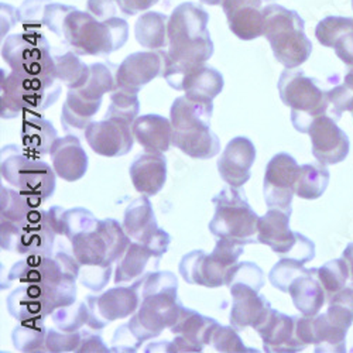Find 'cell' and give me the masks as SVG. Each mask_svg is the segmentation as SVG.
<instances>
[{"label": "cell", "instance_id": "cell-1", "mask_svg": "<svg viewBox=\"0 0 353 353\" xmlns=\"http://www.w3.org/2000/svg\"><path fill=\"white\" fill-rule=\"evenodd\" d=\"M208 23L210 14L199 5L185 2L172 10L168 19V50L163 72L172 90L183 91L185 78L214 55Z\"/></svg>", "mask_w": 353, "mask_h": 353}, {"label": "cell", "instance_id": "cell-2", "mask_svg": "<svg viewBox=\"0 0 353 353\" xmlns=\"http://www.w3.org/2000/svg\"><path fill=\"white\" fill-rule=\"evenodd\" d=\"M63 226L81 268H112L130 245V238L119 222L110 218L97 219L85 208L64 210Z\"/></svg>", "mask_w": 353, "mask_h": 353}, {"label": "cell", "instance_id": "cell-3", "mask_svg": "<svg viewBox=\"0 0 353 353\" xmlns=\"http://www.w3.org/2000/svg\"><path fill=\"white\" fill-rule=\"evenodd\" d=\"M140 305L128 325L143 343L171 328L180 316L179 280L171 272H150L139 277Z\"/></svg>", "mask_w": 353, "mask_h": 353}, {"label": "cell", "instance_id": "cell-4", "mask_svg": "<svg viewBox=\"0 0 353 353\" xmlns=\"http://www.w3.org/2000/svg\"><path fill=\"white\" fill-rule=\"evenodd\" d=\"M81 264L74 254L58 250L54 254H28L14 263L8 274V285L37 284L52 297L57 308L77 303V280Z\"/></svg>", "mask_w": 353, "mask_h": 353}, {"label": "cell", "instance_id": "cell-5", "mask_svg": "<svg viewBox=\"0 0 353 353\" xmlns=\"http://www.w3.org/2000/svg\"><path fill=\"white\" fill-rule=\"evenodd\" d=\"M212 112V102H198L187 97L176 98L170 110L172 145L196 160L218 156L221 140L211 129Z\"/></svg>", "mask_w": 353, "mask_h": 353}, {"label": "cell", "instance_id": "cell-6", "mask_svg": "<svg viewBox=\"0 0 353 353\" xmlns=\"http://www.w3.org/2000/svg\"><path fill=\"white\" fill-rule=\"evenodd\" d=\"M60 39L78 55L105 57L126 44L129 24L121 16L99 20L75 8L64 20Z\"/></svg>", "mask_w": 353, "mask_h": 353}, {"label": "cell", "instance_id": "cell-7", "mask_svg": "<svg viewBox=\"0 0 353 353\" xmlns=\"http://www.w3.org/2000/svg\"><path fill=\"white\" fill-rule=\"evenodd\" d=\"M263 37L270 43L276 60L288 70L303 65L312 52L304 19L296 10L280 5L263 8Z\"/></svg>", "mask_w": 353, "mask_h": 353}, {"label": "cell", "instance_id": "cell-8", "mask_svg": "<svg viewBox=\"0 0 353 353\" xmlns=\"http://www.w3.org/2000/svg\"><path fill=\"white\" fill-rule=\"evenodd\" d=\"M277 88L283 103L291 109V123L297 132L308 133L316 117L330 116L328 90H323L318 79L307 77L303 70L285 68Z\"/></svg>", "mask_w": 353, "mask_h": 353}, {"label": "cell", "instance_id": "cell-9", "mask_svg": "<svg viewBox=\"0 0 353 353\" xmlns=\"http://www.w3.org/2000/svg\"><path fill=\"white\" fill-rule=\"evenodd\" d=\"M2 176L39 208L55 191V171L47 163L19 150L16 145L2 149Z\"/></svg>", "mask_w": 353, "mask_h": 353}, {"label": "cell", "instance_id": "cell-10", "mask_svg": "<svg viewBox=\"0 0 353 353\" xmlns=\"http://www.w3.org/2000/svg\"><path fill=\"white\" fill-rule=\"evenodd\" d=\"M215 214L208 228L216 238L230 239L242 245L257 243V214L249 205L245 191L225 187L212 199Z\"/></svg>", "mask_w": 353, "mask_h": 353}, {"label": "cell", "instance_id": "cell-11", "mask_svg": "<svg viewBox=\"0 0 353 353\" xmlns=\"http://www.w3.org/2000/svg\"><path fill=\"white\" fill-rule=\"evenodd\" d=\"M2 57L12 71L24 77L58 83L54 54L46 36L37 30L10 34L2 46Z\"/></svg>", "mask_w": 353, "mask_h": 353}, {"label": "cell", "instance_id": "cell-12", "mask_svg": "<svg viewBox=\"0 0 353 353\" xmlns=\"http://www.w3.org/2000/svg\"><path fill=\"white\" fill-rule=\"evenodd\" d=\"M2 108L3 119H14L21 114H39L57 102L61 95V85L47 83L10 71H2Z\"/></svg>", "mask_w": 353, "mask_h": 353}, {"label": "cell", "instance_id": "cell-13", "mask_svg": "<svg viewBox=\"0 0 353 353\" xmlns=\"http://www.w3.org/2000/svg\"><path fill=\"white\" fill-rule=\"evenodd\" d=\"M245 245L230 239L218 238L211 254L203 250H192L180 261V274L188 284L207 288L226 285L230 269L242 256Z\"/></svg>", "mask_w": 353, "mask_h": 353}, {"label": "cell", "instance_id": "cell-14", "mask_svg": "<svg viewBox=\"0 0 353 353\" xmlns=\"http://www.w3.org/2000/svg\"><path fill=\"white\" fill-rule=\"evenodd\" d=\"M122 226L133 242L150 249L157 264H160L161 257L168 250L171 238L157 225L149 196H139L129 205L125 211Z\"/></svg>", "mask_w": 353, "mask_h": 353}, {"label": "cell", "instance_id": "cell-15", "mask_svg": "<svg viewBox=\"0 0 353 353\" xmlns=\"http://www.w3.org/2000/svg\"><path fill=\"white\" fill-rule=\"evenodd\" d=\"M90 308L88 325L94 331L103 330L108 323L133 315L140 305L139 279L130 287H113L101 296H86Z\"/></svg>", "mask_w": 353, "mask_h": 353}, {"label": "cell", "instance_id": "cell-16", "mask_svg": "<svg viewBox=\"0 0 353 353\" xmlns=\"http://www.w3.org/2000/svg\"><path fill=\"white\" fill-rule=\"evenodd\" d=\"M300 172V165L287 153L276 154L266 167L263 181L264 201L269 208L292 212L291 203Z\"/></svg>", "mask_w": 353, "mask_h": 353}, {"label": "cell", "instance_id": "cell-17", "mask_svg": "<svg viewBox=\"0 0 353 353\" xmlns=\"http://www.w3.org/2000/svg\"><path fill=\"white\" fill-rule=\"evenodd\" d=\"M218 325L216 319L183 307L179 319L170 328L174 341H164V352H202L205 346L211 345Z\"/></svg>", "mask_w": 353, "mask_h": 353}, {"label": "cell", "instance_id": "cell-18", "mask_svg": "<svg viewBox=\"0 0 353 353\" xmlns=\"http://www.w3.org/2000/svg\"><path fill=\"white\" fill-rule=\"evenodd\" d=\"M165 51H140L128 55L116 70V88L139 94L141 88L163 77Z\"/></svg>", "mask_w": 353, "mask_h": 353}, {"label": "cell", "instance_id": "cell-19", "mask_svg": "<svg viewBox=\"0 0 353 353\" xmlns=\"http://www.w3.org/2000/svg\"><path fill=\"white\" fill-rule=\"evenodd\" d=\"M312 156L322 164L331 165L342 163L350 150L347 134L339 129L338 122L331 116L323 114L312 122L310 132Z\"/></svg>", "mask_w": 353, "mask_h": 353}, {"label": "cell", "instance_id": "cell-20", "mask_svg": "<svg viewBox=\"0 0 353 353\" xmlns=\"http://www.w3.org/2000/svg\"><path fill=\"white\" fill-rule=\"evenodd\" d=\"M86 143L103 157L126 156L134 144L132 126L113 119L91 122L85 130Z\"/></svg>", "mask_w": 353, "mask_h": 353}, {"label": "cell", "instance_id": "cell-21", "mask_svg": "<svg viewBox=\"0 0 353 353\" xmlns=\"http://www.w3.org/2000/svg\"><path fill=\"white\" fill-rule=\"evenodd\" d=\"M0 191V245L3 250L13 252L19 233L37 207L17 190L2 187Z\"/></svg>", "mask_w": 353, "mask_h": 353}, {"label": "cell", "instance_id": "cell-22", "mask_svg": "<svg viewBox=\"0 0 353 353\" xmlns=\"http://www.w3.org/2000/svg\"><path fill=\"white\" fill-rule=\"evenodd\" d=\"M228 288L232 296L230 325L238 331H243L249 327L256 330L272 311L270 303L266 297L260 296L259 290L250 285L232 284Z\"/></svg>", "mask_w": 353, "mask_h": 353}, {"label": "cell", "instance_id": "cell-23", "mask_svg": "<svg viewBox=\"0 0 353 353\" xmlns=\"http://www.w3.org/2000/svg\"><path fill=\"white\" fill-rule=\"evenodd\" d=\"M263 341L266 352L296 353L305 349L297 336V316L285 315L273 310L260 325L254 330Z\"/></svg>", "mask_w": 353, "mask_h": 353}, {"label": "cell", "instance_id": "cell-24", "mask_svg": "<svg viewBox=\"0 0 353 353\" xmlns=\"http://www.w3.org/2000/svg\"><path fill=\"white\" fill-rule=\"evenodd\" d=\"M256 160V147L248 137L232 139L218 160L221 179L230 187L242 188L250 180V170Z\"/></svg>", "mask_w": 353, "mask_h": 353}, {"label": "cell", "instance_id": "cell-25", "mask_svg": "<svg viewBox=\"0 0 353 353\" xmlns=\"http://www.w3.org/2000/svg\"><path fill=\"white\" fill-rule=\"evenodd\" d=\"M291 212L269 208L257 221V243L269 246L280 257H287L297 245L300 233L290 228Z\"/></svg>", "mask_w": 353, "mask_h": 353}, {"label": "cell", "instance_id": "cell-26", "mask_svg": "<svg viewBox=\"0 0 353 353\" xmlns=\"http://www.w3.org/2000/svg\"><path fill=\"white\" fill-rule=\"evenodd\" d=\"M51 164L61 180L74 183L88 171V154L77 134L58 137L51 147Z\"/></svg>", "mask_w": 353, "mask_h": 353}, {"label": "cell", "instance_id": "cell-27", "mask_svg": "<svg viewBox=\"0 0 353 353\" xmlns=\"http://www.w3.org/2000/svg\"><path fill=\"white\" fill-rule=\"evenodd\" d=\"M263 0H223L221 5L230 32L243 41L263 36Z\"/></svg>", "mask_w": 353, "mask_h": 353}, {"label": "cell", "instance_id": "cell-28", "mask_svg": "<svg viewBox=\"0 0 353 353\" xmlns=\"http://www.w3.org/2000/svg\"><path fill=\"white\" fill-rule=\"evenodd\" d=\"M315 37L323 47L335 50L339 60L353 67V19L328 16L322 19L315 28Z\"/></svg>", "mask_w": 353, "mask_h": 353}, {"label": "cell", "instance_id": "cell-29", "mask_svg": "<svg viewBox=\"0 0 353 353\" xmlns=\"http://www.w3.org/2000/svg\"><path fill=\"white\" fill-rule=\"evenodd\" d=\"M129 174L139 194L154 196L167 181V160L161 153L141 154L132 163Z\"/></svg>", "mask_w": 353, "mask_h": 353}, {"label": "cell", "instance_id": "cell-30", "mask_svg": "<svg viewBox=\"0 0 353 353\" xmlns=\"http://www.w3.org/2000/svg\"><path fill=\"white\" fill-rule=\"evenodd\" d=\"M134 140L147 153H165L172 144L171 121L161 114L139 116L132 126Z\"/></svg>", "mask_w": 353, "mask_h": 353}, {"label": "cell", "instance_id": "cell-31", "mask_svg": "<svg viewBox=\"0 0 353 353\" xmlns=\"http://www.w3.org/2000/svg\"><path fill=\"white\" fill-rule=\"evenodd\" d=\"M318 269H307L305 273L294 280L288 288V294L303 315L315 316L327 303V294L316 276Z\"/></svg>", "mask_w": 353, "mask_h": 353}, {"label": "cell", "instance_id": "cell-32", "mask_svg": "<svg viewBox=\"0 0 353 353\" xmlns=\"http://www.w3.org/2000/svg\"><path fill=\"white\" fill-rule=\"evenodd\" d=\"M57 139V130L52 123L40 114H30L24 119L21 126V141L24 150L30 156L40 157L50 153Z\"/></svg>", "mask_w": 353, "mask_h": 353}, {"label": "cell", "instance_id": "cell-33", "mask_svg": "<svg viewBox=\"0 0 353 353\" xmlns=\"http://www.w3.org/2000/svg\"><path fill=\"white\" fill-rule=\"evenodd\" d=\"M222 74L210 65H202L192 71L183 83L185 97L198 102H212L223 90Z\"/></svg>", "mask_w": 353, "mask_h": 353}, {"label": "cell", "instance_id": "cell-34", "mask_svg": "<svg viewBox=\"0 0 353 353\" xmlns=\"http://www.w3.org/2000/svg\"><path fill=\"white\" fill-rule=\"evenodd\" d=\"M101 103H92L85 101L77 90H70L61 112V125L68 134L82 132L85 134L86 128L94 122V116L99 112Z\"/></svg>", "mask_w": 353, "mask_h": 353}, {"label": "cell", "instance_id": "cell-35", "mask_svg": "<svg viewBox=\"0 0 353 353\" xmlns=\"http://www.w3.org/2000/svg\"><path fill=\"white\" fill-rule=\"evenodd\" d=\"M168 16L160 12L143 13L134 26L137 43L147 50H163L168 46Z\"/></svg>", "mask_w": 353, "mask_h": 353}, {"label": "cell", "instance_id": "cell-36", "mask_svg": "<svg viewBox=\"0 0 353 353\" xmlns=\"http://www.w3.org/2000/svg\"><path fill=\"white\" fill-rule=\"evenodd\" d=\"M150 259H154V254L150 249H147L137 242H130L128 250L123 253L119 261H117V268L114 272V284L121 285L141 277Z\"/></svg>", "mask_w": 353, "mask_h": 353}, {"label": "cell", "instance_id": "cell-37", "mask_svg": "<svg viewBox=\"0 0 353 353\" xmlns=\"http://www.w3.org/2000/svg\"><path fill=\"white\" fill-rule=\"evenodd\" d=\"M9 314L20 321L46 319L51 315L48 308L41 300H39L26 284H20L8 297Z\"/></svg>", "mask_w": 353, "mask_h": 353}, {"label": "cell", "instance_id": "cell-38", "mask_svg": "<svg viewBox=\"0 0 353 353\" xmlns=\"http://www.w3.org/2000/svg\"><path fill=\"white\" fill-rule=\"evenodd\" d=\"M331 180L330 170L322 163H311L300 167L296 194L301 199H318L327 191Z\"/></svg>", "mask_w": 353, "mask_h": 353}, {"label": "cell", "instance_id": "cell-39", "mask_svg": "<svg viewBox=\"0 0 353 353\" xmlns=\"http://www.w3.org/2000/svg\"><path fill=\"white\" fill-rule=\"evenodd\" d=\"M91 74L85 85L78 88L77 92L88 102L101 103L103 95L116 90V72L113 74L110 64L95 63L90 65Z\"/></svg>", "mask_w": 353, "mask_h": 353}, {"label": "cell", "instance_id": "cell-40", "mask_svg": "<svg viewBox=\"0 0 353 353\" xmlns=\"http://www.w3.org/2000/svg\"><path fill=\"white\" fill-rule=\"evenodd\" d=\"M315 352H345L347 331L334 323L327 314L315 315L312 319Z\"/></svg>", "mask_w": 353, "mask_h": 353}, {"label": "cell", "instance_id": "cell-41", "mask_svg": "<svg viewBox=\"0 0 353 353\" xmlns=\"http://www.w3.org/2000/svg\"><path fill=\"white\" fill-rule=\"evenodd\" d=\"M55 77L68 90H78L90 78L91 68L81 61L77 52L67 51L64 54H54Z\"/></svg>", "mask_w": 353, "mask_h": 353}, {"label": "cell", "instance_id": "cell-42", "mask_svg": "<svg viewBox=\"0 0 353 353\" xmlns=\"http://www.w3.org/2000/svg\"><path fill=\"white\" fill-rule=\"evenodd\" d=\"M47 331L48 330L44 325V319L20 321L12 334L13 345L20 352H32V353L47 352L46 349Z\"/></svg>", "mask_w": 353, "mask_h": 353}, {"label": "cell", "instance_id": "cell-43", "mask_svg": "<svg viewBox=\"0 0 353 353\" xmlns=\"http://www.w3.org/2000/svg\"><path fill=\"white\" fill-rule=\"evenodd\" d=\"M137 95L139 94L116 88L113 92H110V105L106 110L105 119H113L133 126L134 121L139 117L140 110V102Z\"/></svg>", "mask_w": 353, "mask_h": 353}, {"label": "cell", "instance_id": "cell-44", "mask_svg": "<svg viewBox=\"0 0 353 353\" xmlns=\"http://www.w3.org/2000/svg\"><path fill=\"white\" fill-rule=\"evenodd\" d=\"M316 276L327 294V300L330 301L336 292L346 287V283L350 276V269L347 261L342 259L330 260L318 269Z\"/></svg>", "mask_w": 353, "mask_h": 353}, {"label": "cell", "instance_id": "cell-45", "mask_svg": "<svg viewBox=\"0 0 353 353\" xmlns=\"http://www.w3.org/2000/svg\"><path fill=\"white\" fill-rule=\"evenodd\" d=\"M55 327L64 332L81 331L90 321V308L86 301L74 303L72 305L60 307L51 314Z\"/></svg>", "mask_w": 353, "mask_h": 353}, {"label": "cell", "instance_id": "cell-46", "mask_svg": "<svg viewBox=\"0 0 353 353\" xmlns=\"http://www.w3.org/2000/svg\"><path fill=\"white\" fill-rule=\"evenodd\" d=\"M328 318L343 330H349L353 323V283L347 284L330 300Z\"/></svg>", "mask_w": 353, "mask_h": 353}, {"label": "cell", "instance_id": "cell-47", "mask_svg": "<svg viewBox=\"0 0 353 353\" xmlns=\"http://www.w3.org/2000/svg\"><path fill=\"white\" fill-rule=\"evenodd\" d=\"M304 263L288 259V257H281L276 264L274 268L269 273V280L273 287L283 292H288V288L291 283L296 280L299 276L305 273Z\"/></svg>", "mask_w": 353, "mask_h": 353}, {"label": "cell", "instance_id": "cell-48", "mask_svg": "<svg viewBox=\"0 0 353 353\" xmlns=\"http://www.w3.org/2000/svg\"><path fill=\"white\" fill-rule=\"evenodd\" d=\"M232 284H243L250 285L256 290H261L264 285V273L257 266V264L252 261H238L234 266L230 269L228 276L226 287Z\"/></svg>", "mask_w": 353, "mask_h": 353}, {"label": "cell", "instance_id": "cell-49", "mask_svg": "<svg viewBox=\"0 0 353 353\" xmlns=\"http://www.w3.org/2000/svg\"><path fill=\"white\" fill-rule=\"evenodd\" d=\"M211 345L215 347L218 352L223 353H242V352H257V349L253 347H246L242 338L238 334V330L230 327H222L218 325V328L214 331Z\"/></svg>", "mask_w": 353, "mask_h": 353}, {"label": "cell", "instance_id": "cell-50", "mask_svg": "<svg viewBox=\"0 0 353 353\" xmlns=\"http://www.w3.org/2000/svg\"><path fill=\"white\" fill-rule=\"evenodd\" d=\"M82 341V330L77 332H64L55 328H50L47 331L46 338V349L52 353L63 352H78Z\"/></svg>", "mask_w": 353, "mask_h": 353}, {"label": "cell", "instance_id": "cell-51", "mask_svg": "<svg viewBox=\"0 0 353 353\" xmlns=\"http://www.w3.org/2000/svg\"><path fill=\"white\" fill-rule=\"evenodd\" d=\"M110 276H112V268L85 266V268H81L79 281L86 288L98 292V291H102L108 285Z\"/></svg>", "mask_w": 353, "mask_h": 353}, {"label": "cell", "instance_id": "cell-52", "mask_svg": "<svg viewBox=\"0 0 353 353\" xmlns=\"http://www.w3.org/2000/svg\"><path fill=\"white\" fill-rule=\"evenodd\" d=\"M51 0H26L19 10L20 21L28 26V30H37V27L43 24V13L46 6Z\"/></svg>", "mask_w": 353, "mask_h": 353}, {"label": "cell", "instance_id": "cell-53", "mask_svg": "<svg viewBox=\"0 0 353 353\" xmlns=\"http://www.w3.org/2000/svg\"><path fill=\"white\" fill-rule=\"evenodd\" d=\"M75 8L61 5V3H52L50 2L43 13V24L51 30L54 34L58 37H61L63 34V26L67 14L72 12Z\"/></svg>", "mask_w": 353, "mask_h": 353}, {"label": "cell", "instance_id": "cell-54", "mask_svg": "<svg viewBox=\"0 0 353 353\" xmlns=\"http://www.w3.org/2000/svg\"><path fill=\"white\" fill-rule=\"evenodd\" d=\"M141 342L134 336V334L130 331L128 323L119 327L114 332V336L112 339V352H136L140 347Z\"/></svg>", "mask_w": 353, "mask_h": 353}, {"label": "cell", "instance_id": "cell-55", "mask_svg": "<svg viewBox=\"0 0 353 353\" xmlns=\"http://www.w3.org/2000/svg\"><path fill=\"white\" fill-rule=\"evenodd\" d=\"M88 12L94 14L99 20H108L119 16L121 8L116 0H88Z\"/></svg>", "mask_w": 353, "mask_h": 353}, {"label": "cell", "instance_id": "cell-56", "mask_svg": "<svg viewBox=\"0 0 353 353\" xmlns=\"http://www.w3.org/2000/svg\"><path fill=\"white\" fill-rule=\"evenodd\" d=\"M94 331V330H92ZM92 331H82V341L79 345V349L77 353H83V352H112L103 342V339L98 335L94 334Z\"/></svg>", "mask_w": 353, "mask_h": 353}, {"label": "cell", "instance_id": "cell-57", "mask_svg": "<svg viewBox=\"0 0 353 353\" xmlns=\"http://www.w3.org/2000/svg\"><path fill=\"white\" fill-rule=\"evenodd\" d=\"M116 2L125 16H134L140 12L149 10L157 5L160 0H116Z\"/></svg>", "mask_w": 353, "mask_h": 353}, {"label": "cell", "instance_id": "cell-58", "mask_svg": "<svg viewBox=\"0 0 353 353\" xmlns=\"http://www.w3.org/2000/svg\"><path fill=\"white\" fill-rule=\"evenodd\" d=\"M342 257L347 261L349 264V269H350V276H352V280H353V242H350L346 249L343 250L342 253Z\"/></svg>", "mask_w": 353, "mask_h": 353}, {"label": "cell", "instance_id": "cell-59", "mask_svg": "<svg viewBox=\"0 0 353 353\" xmlns=\"http://www.w3.org/2000/svg\"><path fill=\"white\" fill-rule=\"evenodd\" d=\"M343 82H345L346 85H349L350 88H353V67H350V68H349L347 74L345 75V79H343Z\"/></svg>", "mask_w": 353, "mask_h": 353}, {"label": "cell", "instance_id": "cell-60", "mask_svg": "<svg viewBox=\"0 0 353 353\" xmlns=\"http://www.w3.org/2000/svg\"><path fill=\"white\" fill-rule=\"evenodd\" d=\"M203 5H210V6H219L223 3V0H199Z\"/></svg>", "mask_w": 353, "mask_h": 353}, {"label": "cell", "instance_id": "cell-61", "mask_svg": "<svg viewBox=\"0 0 353 353\" xmlns=\"http://www.w3.org/2000/svg\"><path fill=\"white\" fill-rule=\"evenodd\" d=\"M266 2H273V0H266Z\"/></svg>", "mask_w": 353, "mask_h": 353}, {"label": "cell", "instance_id": "cell-62", "mask_svg": "<svg viewBox=\"0 0 353 353\" xmlns=\"http://www.w3.org/2000/svg\"><path fill=\"white\" fill-rule=\"evenodd\" d=\"M352 9H353V0H352Z\"/></svg>", "mask_w": 353, "mask_h": 353}, {"label": "cell", "instance_id": "cell-63", "mask_svg": "<svg viewBox=\"0 0 353 353\" xmlns=\"http://www.w3.org/2000/svg\"><path fill=\"white\" fill-rule=\"evenodd\" d=\"M352 114H353V110H352Z\"/></svg>", "mask_w": 353, "mask_h": 353}]
</instances>
